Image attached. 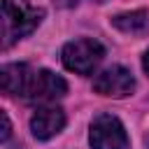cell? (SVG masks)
<instances>
[{
  "mask_svg": "<svg viewBox=\"0 0 149 149\" xmlns=\"http://www.w3.org/2000/svg\"><path fill=\"white\" fill-rule=\"evenodd\" d=\"M65 112L56 105H42L35 109V114L30 116V133L35 140H51L56 137L63 128H65Z\"/></svg>",
  "mask_w": 149,
  "mask_h": 149,
  "instance_id": "6",
  "label": "cell"
},
{
  "mask_svg": "<svg viewBox=\"0 0 149 149\" xmlns=\"http://www.w3.org/2000/svg\"><path fill=\"white\" fill-rule=\"evenodd\" d=\"M0 119H2V142H7L9 135H12V123H9V116H7L5 109L0 112Z\"/></svg>",
  "mask_w": 149,
  "mask_h": 149,
  "instance_id": "8",
  "label": "cell"
},
{
  "mask_svg": "<svg viewBox=\"0 0 149 149\" xmlns=\"http://www.w3.org/2000/svg\"><path fill=\"white\" fill-rule=\"evenodd\" d=\"M0 86L7 95H19L28 102L49 105L68 93V81L47 70L28 63H5L0 68Z\"/></svg>",
  "mask_w": 149,
  "mask_h": 149,
  "instance_id": "1",
  "label": "cell"
},
{
  "mask_svg": "<svg viewBox=\"0 0 149 149\" xmlns=\"http://www.w3.org/2000/svg\"><path fill=\"white\" fill-rule=\"evenodd\" d=\"M88 144L91 149H130L126 126L121 123L119 116L109 112L93 116L88 128Z\"/></svg>",
  "mask_w": 149,
  "mask_h": 149,
  "instance_id": "4",
  "label": "cell"
},
{
  "mask_svg": "<svg viewBox=\"0 0 149 149\" xmlns=\"http://www.w3.org/2000/svg\"><path fill=\"white\" fill-rule=\"evenodd\" d=\"M142 70L147 72V77H149V49L144 51V56H142Z\"/></svg>",
  "mask_w": 149,
  "mask_h": 149,
  "instance_id": "9",
  "label": "cell"
},
{
  "mask_svg": "<svg viewBox=\"0 0 149 149\" xmlns=\"http://www.w3.org/2000/svg\"><path fill=\"white\" fill-rule=\"evenodd\" d=\"M135 77L123 65H109L93 79V91L105 98H126L135 91Z\"/></svg>",
  "mask_w": 149,
  "mask_h": 149,
  "instance_id": "5",
  "label": "cell"
},
{
  "mask_svg": "<svg viewBox=\"0 0 149 149\" xmlns=\"http://www.w3.org/2000/svg\"><path fill=\"white\" fill-rule=\"evenodd\" d=\"M105 58V47L93 37H77L63 44L61 61L74 74H91Z\"/></svg>",
  "mask_w": 149,
  "mask_h": 149,
  "instance_id": "3",
  "label": "cell"
},
{
  "mask_svg": "<svg viewBox=\"0 0 149 149\" xmlns=\"http://www.w3.org/2000/svg\"><path fill=\"white\" fill-rule=\"evenodd\" d=\"M44 19V9L30 0H2V49L28 37Z\"/></svg>",
  "mask_w": 149,
  "mask_h": 149,
  "instance_id": "2",
  "label": "cell"
},
{
  "mask_svg": "<svg viewBox=\"0 0 149 149\" xmlns=\"http://www.w3.org/2000/svg\"><path fill=\"white\" fill-rule=\"evenodd\" d=\"M112 26L121 33H130V35H137L142 33L147 26H149V14L144 9H135V12H123V14H116L112 16Z\"/></svg>",
  "mask_w": 149,
  "mask_h": 149,
  "instance_id": "7",
  "label": "cell"
},
{
  "mask_svg": "<svg viewBox=\"0 0 149 149\" xmlns=\"http://www.w3.org/2000/svg\"><path fill=\"white\" fill-rule=\"evenodd\" d=\"M65 5H74V2H79V0H63ZM93 2H107V0H93Z\"/></svg>",
  "mask_w": 149,
  "mask_h": 149,
  "instance_id": "10",
  "label": "cell"
}]
</instances>
